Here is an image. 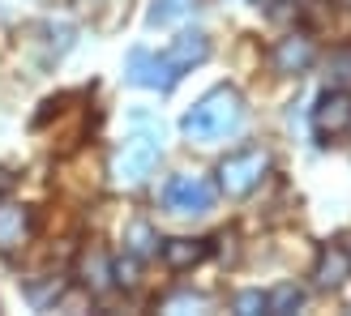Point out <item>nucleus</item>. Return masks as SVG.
<instances>
[{"label":"nucleus","instance_id":"obj_1","mask_svg":"<svg viewBox=\"0 0 351 316\" xmlns=\"http://www.w3.org/2000/svg\"><path fill=\"white\" fill-rule=\"evenodd\" d=\"M210 56V39L202 30H184L163 56H150V51H133L129 56V81L146 85V90H171L193 64H202Z\"/></svg>","mask_w":351,"mask_h":316},{"label":"nucleus","instance_id":"obj_2","mask_svg":"<svg viewBox=\"0 0 351 316\" xmlns=\"http://www.w3.org/2000/svg\"><path fill=\"white\" fill-rule=\"evenodd\" d=\"M184 137L197 146H215V142H227L244 129V98L232 85H215L197 107H189L184 116Z\"/></svg>","mask_w":351,"mask_h":316},{"label":"nucleus","instance_id":"obj_3","mask_svg":"<svg viewBox=\"0 0 351 316\" xmlns=\"http://www.w3.org/2000/svg\"><path fill=\"white\" fill-rule=\"evenodd\" d=\"M159 158H163V137L159 133H133L125 146H120L112 154V180L120 188H137V184H146V175L159 167Z\"/></svg>","mask_w":351,"mask_h":316},{"label":"nucleus","instance_id":"obj_4","mask_svg":"<svg viewBox=\"0 0 351 316\" xmlns=\"http://www.w3.org/2000/svg\"><path fill=\"white\" fill-rule=\"evenodd\" d=\"M270 171V154L266 150H240L227 154L219 163V188L227 197H249V192L261 184V175Z\"/></svg>","mask_w":351,"mask_h":316},{"label":"nucleus","instance_id":"obj_5","mask_svg":"<svg viewBox=\"0 0 351 316\" xmlns=\"http://www.w3.org/2000/svg\"><path fill=\"white\" fill-rule=\"evenodd\" d=\"M163 205L171 214H206L215 205V184L206 175H171V184L163 188Z\"/></svg>","mask_w":351,"mask_h":316},{"label":"nucleus","instance_id":"obj_6","mask_svg":"<svg viewBox=\"0 0 351 316\" xmlns=\"http://www.w3.org/2000/svg\"><path fill=\"white\" fill-rule=\"evenodd\" d=\"M313 129L322 137H339L351 129V90H330L322 94L317 111H313Z\"/></svg>","mask_w":351,"mask_h":316},{"label":"nucleus","instance_id":"obj_7","mask_svg":"<svg viewBox=\"0 0 351 316\" xmlns=\"http://www.w3.org/2000/svg\"><path fill=\"white\" fill-rule=\"evenodd\" d=\"M313 56H317V47H313L308 34H287L270 51V64H274V73H304L313 64Z\"/></svg>","mask_w":351,"mask_h":316},{"label":"nucleus","instance_id":"obj_8","mask_svg":"<svg viewBox=\"0 0 351 316\" xmlns=\"http://www.w3.org/2000/svg\"><path fill=\"white\" fill-rule=\"evenodd\" d=\"M351 278V252L343 248V243H330V248H322L317 256V265H313V282L317 287H343Z\"/></svg>","mask_w":351,"mask_h":316},{"label":"nucleus","instance_id":"obj_9","mask_svg":"<svg viewBox=\"0 0 351 316\" xmlns=\"http://www.w3.org/2000/svg\"><path fill=\"white\" fill-rule=\"evenodd\" d=\"M77 278H82V287H90L95 295H103L116 282V265L108 261L103 248H90V252H82V261H77Z\"/></svg>","mask_w":351,"mask_h":316},{"label":"nucleus","instance_id":"obj_10","mask_svg":"<svg viewBox=\"0 0 351 316\" xmlns=\"http://www.w3.org/2000/svg\"><path fill=\"white\" fill-rule=\"evenodd\" d=\"M30 239V209L26 205H0V252H13Z\"/></svg>","mask_w":351,"mask_h":316},{"label":"nucleus","instance_id":"obj_11","mask_svg":"<svg viewBox=\"0 0 351 316\" xmlns=\"http://www.w3.org/2000/svg\"><path fill=\"white\" fill-rule=\"evenodd\" d=\"M206 252H210L206 239H167L163 243L167 269H189V265H197V261H206Z\"/></svg>","mask_w":351,"mask_h":316},{"label":"nucleus","instance_id":"obj_12","mask_svg":"<svg viewBox=\"0 0 351 316\" xmlns=\"http://www.w3.org/2000/svg\"><path fill=\"white\" fill-rule=\"evenodd\" d=\"M125 243H129V252H133V256H150V252H159V235H154V226H150V222H129Z\"/></svg>","mask_w":351,"mask_h":316},{"label":"nucleus","instance_id":"obj_13","mask_svg":"<svg viewBox=\"0 0 351 316\" xmlns=\"http://www.w3.org/2000/svg\"><path fill=\"white\" fill-rule=\"evenodd\" d=\"M304 304V291L295 287V282H283L274 295H266V312H274V316H287V312H295Z\"/></svg>","mask_w":351,"mask_h":316},{"label":"nucleus","instance_id":"obj_14","mask_svg":"<svg viewBox=\"0 0 351 316\" xmlns=\"http://www.w3.org/2000/svg\"><path fill=\"white\" fill-rule=\"evenodd\" d=\"M189 9V0H154V9H150V26H167V22H176Z\"/></svg>","mask_w":351,"mask_h":316},{"label":"nucleus","instance_id":"obj_15","mask_svg":"<svg viewBox=\"0 0 351 316\" xmlns=\"http://www.w3.org/2000/svg\"><path fill=\"white\" fill-rule=\"evenodd\" d=\"M236 312H240V316L266 312V295H261V291H240V295H236Z\"/></svg>","mask_w":351,"mask_h":316},{"label":"nucleus","instance_id":"obj_16","mask_svg":"<svg viewBox=\"0 0 351 316\" xmlns=\"http://www.w3.org/2000/svg\"><path fill=\"white\" fill-rule=\"evenodd\" d=\"M163 308L171 312V308H206V300L202 295H171V300H163Z\"/></svg>","mask_w":351,"mask_h":316},{"label":"nucleus","instance_id":"obj_17","mask_svg":"<svg viewBox=\"0 0 351 316\" xmlns=\"http://www.w3.org/2000/svg\"><path fill=\"white\" fill-rule=\"evenodd\" d=\"M343 5H351V0H343Z\"/></svg>","mask_w":351,"mask_h":316}]
</instances>
